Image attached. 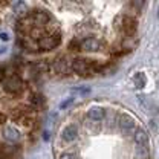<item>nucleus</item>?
Listing matches in <instances>:
<instances>
[{"label":"nucleus","mask_w":159,"mask_h":159,"mask_svg":"<svg viewBox=\"0 0 159 159\" xmlns=\"http://www.w3.org/2000/svg\"><path fill=\"white\" fill-rule=\"evenodd\" d=\"M52 67H54L55 74H60V75H66V74H69V72H70V67H69L67 61H66V60H63V58L54 61Z\"/></svg>","instance_id":"obj_9"},{"label":"nucleus","mask_w":159,"mask_h":159,"mask_svg":"<svg viewBox=\"0 0 159 159\" xmlns=\"http://www.w3.org/2000/svg\"><path fill=\"white\" fill-rule=\"evenodd\" d=\"M115 28H118L121 32H124L125 35H133L135 29H136V21L132 17H127V16H118L115 20Z\"/></svg>","instance_id":"obj_2"},{"label":"nucleus","mask_w":159,"mask_h":159,"mask_svg":"<svg viewBox=\"0 0 159 159\" xmlns=\"http://www.w3.org/2000/svg\"><path fill=\"white\" fill-rule=\"evenodd\" d=\"M69 102H72V98H69L67 101H63V104H61V109H64L66 106H69Z\"/></svg>","instance_id":"obj_16"},{"label":"nucleus","mask_w":159,"mask_h":159,"mask_svg":"<svg viewBox=\"0 0 159 159\" xmlns=\"http://www.w3.org/2000/svg\"><path fill=\"white\" fill-rule=\"evenodd\" d=\"M104 115H106V112L101 109V107H90L89 110H87V118L92 119V121H101V119L104 118Z\"/></svg>","instance_id":"obj_10"},{"label":"nucleus","mask_w":159,"mask_h":159,"mask_svg":"<svg viewBox=\"0 0 159 159\" xmlns=\"http://www.w3.org/2000/svg\"><path fill=\"white\" fill-rule=\"evenodd\" d=\"M61 41V34L60 32H49V34H44L43 37H40L35 44H37V51H52L55 49Z\"/></svg>","instance_id":"obj_1"},{"label":"nucleus","mask_w":159,"mask_h":159,"mask_svg":"<svg viewBox=\"0 0 159 159\" xmlns=\"http://www.w3.org/2000/svg\"><path fill=\"white\" fill-rule=\"evenodd\" d=\"M31 102H32L34 107H43V106H44V97H43V95H39V93H35V95L31 97Z\"/></svg>","instance_id":"obj_12"},{"label":"nucleus","mask_w":159,"mask_h":159,"mask_svg":"<svg viewBox=\"0 0 159 159\" xmlns=\"http://www.w3.org/2000/svg\"><path fill=\"white\" fill-rule=\"evenodd\" d=\"M93 64L95 61H90L87 58H75L72 61V70L77 74H87L89 70H92Z\"/></svg>","instance_id":"obj_4"},{"label":"nucleus","mask_w":159,"mask_h":159,"mask_svg":"<svg viewBox=\"0 0 159 159\" xmlns=\"http://www.w3.org/2000/svg\"><path fill=\"white\" fill-rule=\"evenodd\" d=\"M101 48H102V43L97 39H92V37H87L80 43V49L84 52H98Z\"/></svg>","instance_id":"obj_5"},{"label":"nucleus","mask_w":159,"mask_h":159,"mask_svg":"<svg viewBox=\"0 0 159 159\" xmlns=\"http://www.w3.org/2000/svg\"><path fill=\"white\" fill-rule=\"evenodd\" d=\"M119 129L124 135H130V133H135V129H136V124L132 116L129 115H122L119 119Z\"/></svg>","instance_id":"obj_6"},{"label":"nucleus","mask_w":159,"mask_h":159,"mask_svg":"<svg viewBox=\"0 0 159 159\" xmlns=\"http://www.w3.org/2000/svg\"><path fill=\"white\" fill-rule=\"evenodd\" d=\"M58 159H77V158H75L72 153H61Z\"/></svg>","instance_id":"obj_15"},{"label":"nucleus","mask_w":159,"mask_h":159,"mask_svg":"<svg viewBox=\"0 0 159 159\" xmlns=\"http://www.w3.org/2000/svg\"><path fill=\"white\" fill-rule=\"evenodd\" d=\"M135 142L141 145V147H148V136L144 130L141 129H136L135 130Z\"/></svg>","instance_id":"obj_11"},{"label":"nucleus","mask_w":159,"mask_h":159,"mask_svg":"<svg viewBox=\"0 0 159 159\" xmlns=\"http://www.w3.org/2000/svg\"><path fill=\"white\" fill-rule=\"evenodd\" d=\"M2 136H3L5 141H8L11 144H16V142H19L20 139H21L20 132L17 129H14V127H3L2 129Z\"/></svg>","instance_id":"obj_7"},{"label":"nucleus","mask_w":159,"mask_h":159,"mask_svg":"<svg viewBox=\"0 0 159 159\" xmlns=\"http://www.w3.org/2000/svg\"><path fill=\"white\" fill-rule=\"evenodd\" d=\"M75 90H78L80 93H84V95L90 92V89H89V87H86V86H80V87H75Z\"/></svg>","instance_id":"obj_14"},{"label":"nucleus","mask_w":159,"mask_h":159,"mask_svg":"<svg viewBox=\"0 0 159 159\" xmlns=\"http://www.w3.org/2000/svg\"><path fill=\"white\" fill-rule=\"evenodd\" d=\"M5 121H6V116H5L3 113H0V124H3Z\"/></svg>","instance_id":"obj_17"},{"label":"nucleus","mask_w":159,"mask_h":159,"mask_svg":"<svg viewBox=\"0 0 159 159\" xmlns=\"http://www.w3.org/2000/svg\"><path fill=\"white\" fill-rule=\"evenodd\" d=\"M25 84L19 77H9V78L3 80V90L12 95H19L20 92L23 90Z\"/></svg>","instance_id":"obj_3"},{"label":"nucleus","mask_w":159,"mask_h":159,"mask_svg":"<svg viewBox=\"0 0 159 159\" xmlns=\"http://www.w3.org/2000/svg\"><path fill=\"white\" fill-rule=\"evenodd\" d=\"M133 80H135V84H136V87H138V89H141V87H144V86H145V75H144V74H141V72L135 74Z\"/></svg>","instance_id":"obj_13"},{"label":"nucleus","mask_w":159,"mask_h":159,"mask_svg":"<svg viewBox=\"0 0 159 159\" xmlns=\"http://www.w3.org/2000/svg\"><path fill=\"white\" fill-rule=\"evenodd\" d=\"M77 136H78V127L75 124H69V125H66L61 130V138H63V141H66V142L75 141Z\"/></svg>","instance_id":"obj_8"},{"label":"nucleus","mask_w":159,"mask_h":159,"mask_svg":"<svg viewBox=\"0 0 159 159\" xmlns=\"http://www.w3.org/2000/svg\"><path fill=\"white\" fill-rule=\"evenodd\" d=\"M3 77H5V70H3V69L0 67V80H5Z\"/></svg>","instance_id":"obj_18"}]
</instances>
